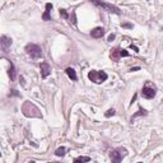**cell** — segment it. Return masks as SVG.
<instances>
[{"label":"cell","mask_w":163,"mask_h":163,"mask_svg":"<svg viewBox=\"0 0 163 163\" xmlns=\"http://www.w3.org/2000/svg\"><path fill=\"white\" fill-rule=\"evenodd\" d=\"M22 112H23V115L26 117H37V118L42 117V113L40 112V110L29 101H26L23 103V106H22Z\"/></svg>","instance_id":"obj_1"},{"label":"cell","mask_w":163,"mask_h":163,"mask_svg":"<svg viewBox=\"0 0 163 163\" xmlns=\"http://www.w3.org/2000/svg\"><path fill=\"white\" fill-rule=\"evenodd\" d=\"M107 78H108V75L105 72H99V70H91L88 73V79L96 84H101L103 82H106Z\"/></svg>","instance_id":"obj_2"},{"label":"cell","mask_w":163,"mask_h":163,"mask_svg":"<svg viewBox=\"0 0 163 163\" xmlns=\"http://www.w3.org/2000/svg\"><path fill=\"white\" fill-rule=\"evenodd\" d=\"M24 51L27 52L28 56H31L32 59H36V60H37V59H41L43 56L41 47L35 45V43H28V45H26Z\"/></svg>","instance_id":"obj_3"},{"label":"cell","mask_w":163,"mask_h":163,"mask_svg":"<svg viewBox=\"0 0 163 163\" xmlns=\"http://www.w3.org/2000/svg\"><path fill=\"white\" fill-rule=\"evenodd\" d=\"M92 3H93L94 5H97L98 8H101L102 10H105V12H108V13H113V14H121V10L117 8V6H115L112 4H107V3H103L101 0H91Z\"/></svg>","instance_id":"obj_4"},{"label":"cell","mask_w":163,"mask_h":163,"mask_svg":"<svg viewBox=\"0 0 163 163\" xmlns=\"http://www.w3.org/2000/svg\"><path fill=\"white\" fill-rule=\"evenodd\" d=\"M128 154V150L125 149V148H116V149H113L112 152L110 153V158L111 161H112L113 163H120L122 161V158H125Z\"/></svg>","instance_id":"obj_5"},{"label":"cell","mask_w":163,"mask_h":163,"mask_svg":"<svg viewBox=\"0 0 163 163\" xmlns=\"http://www.w3.org/2000/svg\"><path fill=\"white\" fill-rule=\"evenodd\" d=\"M129 56V52L128 51H125V50H121V49H112L111 50V54H110V57L112 59L113 61H117L118 59H121V57H126Z\"/></svg>","instance_id":"obj_6"},{"label":"cell","mask_w":163,"mask_h":163,"mask_svg":"<svg viewBox=\"0 0 163 163\" xmlns=\"http://www.w3.org/2000/svg\"><path fill=\"white\" fill-rule=\"evenodd\" d=\"M155 96V88L150 87L149 84H145L142 89V97L147 98V99H152Z\"/></svg>","instance_id":"obj_7"},{"label":"cell","mask_w":163,"mask_h":163,"mask_svg":"<svg viewBox=\"0 0 163 163\" xmlns=\"http://www.w3.org/2000/svg\"><path fill=\"white\" fill-rule=\"evenodd\" d=\"M40 69H41V77L42 78H47L51 74V66H50L49 62H46V61L41 62Z\"/></svg>","instance_id":"obj_8"},{"label":"cell","mask_w":163,"mask_h":163,"mask_svg":"<svg viewBox=\"0 0 163 163\" xmlns=\"http://www.w3.org/2000/svg\"><path fill=\"white\" fill-rule=\"evenodd\" d=\"M10 45H12V38L8 36H3L1 38H0V46L3 47V50H8Z\"/></svg>","instance_id":"obj_9"},{"label":"cell","mask_w":163,"mask_h":163,"mask_svg":"<svg viewBox=\"0 0 163 163\" xmlns=\"http://www.w3.org/2000/svg\"><path fill=\"white\" fill-rule=\"evenodd\" d=\"M91 36L93 37V38H101V37L105 36V29L102 27H96L94 29L91 31Z\"/></svg>","instance_id":"obj_10"},{"label":"cell","mask_w":163,"mask_h":163,"mask_svg":"<svg viewBox=\"0 0 163 163\" xmlns=\"http://www.w3.org/2000/svg\"><path fill=\"white\" fill-rule=\"evenodd\" d=\"M51 10H52V4H51V3H47V4H46V10H45V13H43V16H42L43 21H46V22L51 21V17H50Z\"/></svg>","instance_id":"obj_11"},{"label":"cell","mask_w":163,"mask_h":163,"mask_svg":"<svg viewBox=\"0 0 163 163\" xmlns=\"http://www.w3.org/2000/svg\"><path fill=\"white\" fill-rule=\"evenodd\" d=\"M66 74H68V77L70 78L72 80H77L78 79V77H77V73H75V70H74L73 68H68L65 70Z\"/></svg>","instance_id":"obj_12"},{"label":"cell","mask_w":163,"mask_h":163,"mask_svg":"<svg viewBox=\"0 0 163 163\" xmlns=\"http://www.w3.org/2000/svg\"><path fill=\"white\" fill-rule=\"evenodd\" d=\"M9 77H10V80H14L16 79V68H14V65L13 64H10V69H9Z\"/></svg>","instance_id":"obj_13"},{"label":"cell","mask_w":163,"mask_h":163,"mask_svg":"<svg viewBox=\"0 0 163 163\" xmlns=\"http://www.w3.org/2000/svg\"><path fill=\"white\" fill-rule=\"evenodd\" d=\"M65 153H66V148H65V147L57 148L56 152H55V154H56L57 157H62V155H65Z\"/></svg>","instance_id":"obj_14"},{"label":"cell","mask_w":163,"mask_h":163,"mask_svg":"<svg viewBox=\"0 0 163 163\" xmlns=\"http://www.w3.org/2000/svg\"><path fill=\"white\" fill-rule=\"evenodd\" d=\"M142 115H144V116H145V115H147V111H145V110H143V108H139V111H138V112L133 115V117H131V121L134 120L135 117H138V116H142Z\"/></svg>","instance_id":"obj_15"},{"label":"cell","mask_w":163,"mask_h":163,"mask_svg":"<svg viewBox=\"0 0 163 163\" xmlns=\"http://www.w3.org/2000/svg\"><path fill=\"white\" fill-rule=\"evenodd\" d=\"M91 158L89 157H78L74 159V162H89Z\"/></svg>","instance_id":"obj_16"},{"label":"cell","mask_w":163,"mask_h":163,"mask_svg":"<svg viewBox=\"0 0 163 163\" xmlns=\"http://www.w3.org/2000/svg\"><path fill=\"white\" fill-rule=\"evenodd\" d=\"M115 115H116V111H115L113 108H111V110H108V111H107V112L105 113V116H106V117H111V116H115Z\"/></svg>","instance_id":"obj_17"},{"label":"cell","mask_w":163,"mask_h":163,"mask_svg":"<svg viewBox=\"0 0 163 163\" xmlns=\"http://www.w3.org/2000/svg\"><path fill=\"white\" fill-rule=\"evenodd\" d=\"M60 16H61L62 18H65V19H68V18H69V14L66 13L65 9H60Z\"/></svg>","instance_id":"obj_18"},{"label":"cell","mask_w":163,"mask_h":163,"mask_svg":"<svg viewBox=\"0 0 163 163\" xmlns=\"http://www.w3.org/2000/svg\"><path fill=\"white\" fill-rule=\"evenodd\" d=\"M121 26H122V27H125V28H133V24H129V23H124Z\"/></svg>","instance_id":"obj_19"},{"label":"cell","mask_w":163,"mask_h":163,"mask_svg":"<svg viewBox=\"0 0 163 163\" xmlns=\"http://www.w3.org/2000/svg\"><path fill=\"white\" fill-rule=\"evenodd\" d=\"M113 40H115V35L112 33V35H110V36H108V41L111 42V41H113Z\"/></svg>","instance_id":"obj_20"},{"label":"cell","mask_w":163,"mask_h":163,"mask_svg":"<svg viewBox=\"0 0 163 163\" xmlns=\"http://www.w3.org/2000/svg\"><path fill=\"white\" fill-rule=\"evenodd\" d=\"M73 23L77 24V21H75V13H73Z\"/></svg>","instance_id":"obj_21"}]
</instances>
